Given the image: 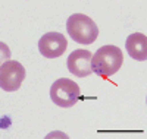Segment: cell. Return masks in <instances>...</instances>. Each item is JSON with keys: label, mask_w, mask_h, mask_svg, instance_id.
I'll return each instance as SVG.
<instances>
[{"label": "cell", "mask_w": 147, "mask_h": 139, "mask_svg": "<svg viewBox=\"0 0 147 139\" xmlns=\"http://www.w3.org/2000/svg\"><path fill=\"white\" fill-rule=\"evenodd\" d=\"M124 63L121 48L116 45H103L91 57V70L93 73L102 78H109L115 75Z\"/></svg>", "instance_id": "obj_1"}, {"label": "cell", "mask_w": 147, "mask_h": 139, "mask_svg": "<svg viewBox=\"0 0 147 139\" xmlns=\"http://www.w3.org/2000/svg\"><path fill=\"white\" fill-rule=\"evenodd\" d=\"M66 31L71 38L82 45L93 44L99 37L97 23L84 13H74L66 21Z\"/></svg>", "instance_id": "obj_2"}, {"label": "cell", "mask_w": 147, "mask_h": 139, "mask_svg": "<svg viewBox=\"0 0 147 139\" xmlns=\"http://www.w3.org/2000/svg\"><path fill=\"white\" fill-rule=\"evenodd\" d=\"M80 97H81L80 86L72 79L60 78L56 79L50 86V98L57 107L71 108L78 103Z\"/></svg>", "instance_id": "obj_3"}, {"label": "cell", "mask_w": 147, "mask_h": 139, "mask_svg": "<svg viewBox=\"0 0 147 139\" xmlns=\"http://www.w3.org/2000/svg\"><path fill=\"white\" fill-rule=\"evenodd\" d=\"M25 79V67L16 60H7L0 66V88L6 92L19 90Z\"/></svg>", "instance_id": "obj_4"}, {"label": "cell", "mask_w": 147, "mask_h": 139, "mask_svg": "<svg viewBox=\"0 0 147 139\" xmlns=\"http://www.w3.org/2000/svg\"><path fill=\"white\" fill-rule=\"evenodd\" d=\"M68 47L65 35L60 32H47L38 40V51L46 59H57L60 57Z\"/></svg>", "instance_id": "obj_5"}, {"label": "cell", "mask_w": 147, "mask_h": 139, "mask_svg": "<svg viewBox=\"0 0 147 139\" xmlns=\"http://www.w3.org/2000/svg\"><path fill=\"white\" fill-rule=\"evenodd\" d=\"M91 57L93 54L88 51V50H75L68 56L66 60V66L68 70L75 75L78 78H87L93 73L91 70Z\"/></svg>", "instance_id": "obj_6"}, {"label": "cell", "mask_w": 147, "mask_h": 139, "mask_svg": "<svg viewBox=\"0 0 147 139\" xmlns=\"http://www.w3.org/2000/svg\"><path fill=\"white\" fill-rule=\"evenodd\" d=\"M127 51L131 59L138 60V61H146L147 60V37L141 32H134L128 35L127 43Z\"/></svg>", "instance_id": "obj_7"}]
</instances>
